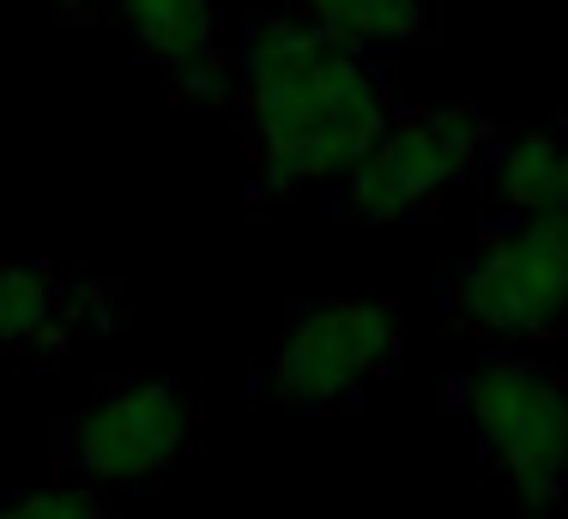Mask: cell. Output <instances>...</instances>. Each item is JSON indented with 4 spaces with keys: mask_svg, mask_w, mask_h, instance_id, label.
<instances>
[{
    "mask_svg": "<svg viewBox=\"0 0 568 519\" xmlns=\"http://www.w3.org/2000/svg\"><path fill=\"white\" fill-rule=\"evenodd\" d=\"M133 49L164 67L175 85L200 103L236 98V54L224 49L212 0H115Z\"/></svg>",
    "mask_w": 568,
    "mask_h": 519,
    "instance_id": "52a82bcc",
    "label": "cell"
},
{
    "mask_svg": "<svg viewBox=\"0 0 568 519\" xmlns=\"http://www.w3.org/2000/svg\"><path fill=\"white\" fill-rule=\"evenodd\" d=\"M496 194L508 212H568V152L557 128L520 133L496 152Z\"/></svg>",
    "mask_w": 568,
    "mask_h": 519,
    "instance_id": "9c48e42d",
    "label": "cell"
},
{
    "mask_svg": "<svg viewBox=\"0 0 568 519\" xmlns=\"http://www.w3.org/2000/svg\"><path fill=\"white\" fill-rule=\"evenodd\" d=\"M459 411L508 477L520 513H557L568 489V380L526 357H490L459 375Z\"/></svg>",
    "mask_w": 568,
    "mask_h": 519,
    "instance_id": "3957f363",
    "label": "cell"
},
{
    "mask_svg": "<svg viewBox=\"0 0 568 519\" xmlns=\"http://www.w3.org/2000/svg\"><path fill=\"white\" fill-rule=\"evenodd\" d=\"M194 429H200V411L175 380L133 375L103 387L67 423V466L91 489H140V484H158L194 447Z\"/></svg>",
    "mask_w": 568,
    "mask_h": 519,
    "instance_id": "8992f818",
    "label": "cell"
},
{
    "mask_svg": "<svg viewBox=\"0 0 568 519\" xmlns=\"http://www.w3.org/2000/svg\"><path fill=\"white\" fill-rule=\"evenodd\" d=\"M55 7L67 12V19H91V7H98V0H55Z\"/></svg>",
    "mask_w": 568,
    "mask_h": 519,
    "instance_id": "7c38bea8",
    "label": "cell"
},
{
    "mask_svg": "<svg viewBox=\"0 0 568 519\" xmlns=\"http://www.w3.org/2000/svg\"><path fill=\"white\" fill-rule=\"evenodd\" d=\"M296 7L357 54H394L424 37V0H296Z\"/></svg>",
    "mask_w": 568,
    "mask_h": 519,
    "instance_id": "30bf717a",
    "label": "cell"
},
{
    "mask_svg": "<svg viewBox=\"0 0 568 519\" xmlns=\"http://www.w3.org/2000/svg\"><path fill=\"white\" fill-rule=\"evenodd\" d=\"M0 519H115V513L91 484H49V489L12 496L7 508H0Z\"/></svg>",
    "mask_w": 568,
    "mask_h": 519,
    "instance_id": "8fae6325",
    "label": "cell"
},
{
    "mask_svg": "<svg viewBox=\"0 0 568 519\" xmlns=\"http://www.w3.org/2000/svg\"><path fill=\"white\" fill-rule=\"evenodd\" d=\"M236 109L254 175L278 194L351 175L394 121L369 54L327 37L296 0H254L236 54Z\"/></svg>",
    "mask_w": 568,
    "mask_h": 519,
    "instance_id": "6da1fadb",
    "label": "cell"
},
{
    "mask_svg": "<svg viewBox=\"0 0 568 519\" xmlns=\"http://www.w3.org/2000/svg\"><path fill=\"white\" fill-rule=\"evenodd\" d=\"M448 326L466 338L550 345L568 333V212H514L448 284Z\"/></svg>",
    "mask_w": 568,
    "mask_h": 519,
    "instance_id": "7a4b0ae2",
    "label": "cell"
},
{
    "mask_svg": "<svg viewBox=\"0 0 568 519\" xmlns=\"http://www.w3.org/2000/svg\"><path fill=\"white\" fill-rule=\"evenodd\" d=\"M557 140H562V152H568V121H562V128H557Z\"/></svg>",
    "mask_w": 568,
    "mask_h": 519,
    "instance_id": "4fadbf2b",
    "label": "cell"
},
{
    "mask_svg": "<svg viewBox=\"0 0 568 519\" xmlns=\"http://www.w3.org/2000/svg\"><path fill=\"white\" fill-rule=\"evenodd\" d=\"M490 152H496V128L471 103L412 109V115L387 121L382 140L351 163L345 194L363 217L394 224V217H412L429 200H442L454 182H466L478 163H490Z\"/></svg>",
    "mask_w": 568,
    "mask_h": 519,
    "instance_id": "5b68a950",
    "label": "cell"
},
{
    "mask_svg": "<svg viewBox=\"0 0 568 519\" xmlns=\"http://www.w3.org/2000/svg\"><path fill=\"white\" fill-rule=\"evenodd\" d=\"M399 363V320L387 303L363 296H327L308 303L284 333L273 368H266V399L278 411H339L357 393H369Z\"/></svg>",
    "mask_w": 568,
    "mask_h": 519,
    "instance_id": "277c9868",
    "label": "cell"
},
{
    "mask_svg": "<svg viewBox=\"0 0 568 519\" xmlns=\"http://www.w3.org/2000/svg\"><path fill=\"white\" fill-rule=\"evenodd\" d=\"M98 284L67 278L55 260H7L0 266V350H67L91 320Z\"/></svg>",
    "mask_w": 568,
    "mask_h": 519,
    "instance_id": "ba28073f",
    "label": "cell"
}]
</instances>
